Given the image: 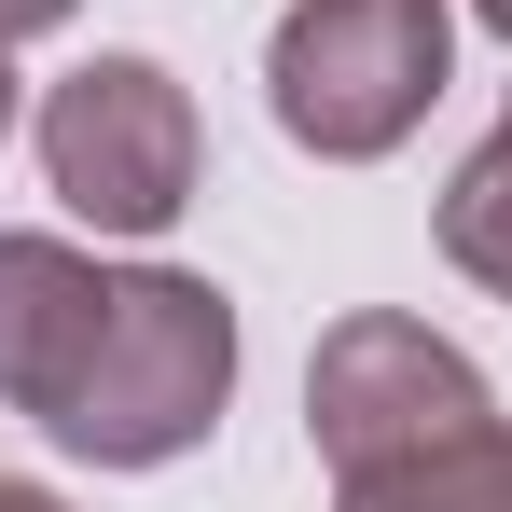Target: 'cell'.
Masks as SVG:
<instances>
[{"instance_id": "obj_1", "label": "cell", "mask_w": 512, "mask_h": 512, "mask_svg": "<svg viewBox=\"0 0 512 512\" xmlns=\"http://www.w3.org/2000/svg\"><path fill=\"white\" fill-rule=\"evenodd\" d=\"M222 402H236V305L180 263H125L84 374L56 402V443L97 471H167L222 429Z\"/></svg>"}, {"instance_id": "obj_2", "label": "cell", "mask_w": 512, "mask_h": 512, "mask_svg": "<svg viewBox=\"0 0 512 512\" xmlns=\"http://www.w3.org/2000/svg\"><path fill=\"white\" fill-rule=\"evenodd\" d=\"M457 70V14L443 0H291L263 42V97L319 167H374L429 125V97Z\"/></svg>"}, {"instance_id": "obj_3", "label": "cell", "mask_w": 512, "mask_h": 512, "mask_svg": "<svg viewBox=\"0 0 512 512\" xmlns=\"http://www.w3.org/2000/svg\"><path fill=\"white\" fill-rule=\"evenodd\" d=\"M305 429H319V457H333V485H346V471H388V457H429V443L499 429V388L429 333V319L360 305V319H333L319 360H305Z\"/></svg>"}, {"instance_id": "obj_4", "label": "cell", "mask_w": 512, "mask_h": 512, "mask_svg": "<svg viewBox=\"0 0 512 512\" xmlns=\"http://www.w3.org/2000/svg\"><path fill=\"white\" fill-rule=\"evenodd\" d=\"M42 180L97 236H167L194 208V97L153 56H84L42 97Z\"/></svg>"}, {"instance_id": "obj_5", "label": "cell", "mask_w": 512, "mask_h": 512, "mask_svg": "<svg viewBox=\"0 0 512 512\" xmlns=\"http://www.w3.org/2000/svg\"><path fill=\"white\" fill-rule=\"evenodd\" d=\"M97 319H111V263L56 250V236H0V402H14V416L56 429Z\"/></svg>"}, {"instance_id": "obj_6", "label": "cell", "mask_w": 512, "mask_h": 512, "mask_svg": "<svg viewBox=\"0 0 512 512\" xmlns=\"http://www.w3.org/2000/svg\"><path fill=\"white\" fill-rule=\"evenodd\" d=\"M333 512H512V429L429 443V457H388V471H346Z\"/></svg>"}, {"instance_id": "obj_7", "label": "cell", "mask_w": 512, "mask_h": 512, "mask_svg": "<svg viewBox=\"0 0 512 512\" xmlns=\"http://www.w3.org/2000/svg\"><path fill=\"white\" fill-rule=\"evenodd\" d=\"M443 263H457V277H485V291L512 305V111H499V139L443 180Z\"/></svg>"}, {"instance_id": "obj_8", "label": "cell", "mask_w": 512, "mask_h": 512, "mask_svg": "<svg viewBox=\"0 0 512 512\" xmlns=\"http://www.w3.org/2000/svg\"><path fill=\"white\" fill-rule=\"evenodd\" d=\"M84 0H0V42H28V28H70Z\"/></svg>"}, {"instance_id": "obj_9", "label": "cell", "mask_w": 512, "mask_h": 512, "mask_svg": "<svg viewBox=\"0 0 512 512\" xmlns=\"http://www.w3.org/2000/svg\"><path fill=\"white\" fill-rule=\"evenodd\" d=\"M0 512H70V499H42V485H14V471H0Z\"/></svg>"}, {"instance_id": "obj_10", "label": "cell", "mask_w": 512, "mask_h": 512, "mask_svg": "<svg viewBox=\"0 0 512 512\" xmlns=\"http://www.w3.org/2000/svg\"><path fill=\"white\" fill-rule=\"evenodd\" d=\"M0 125H14V42H0Z\"/></svg>"}, {"instance_id": "obj_11", "label": "cell", "mask_w": 512, "mask_h": 512, "mask_svg": "<svg viewBox=\"0 0 512 512\" xmlns=\"http://www.w3.org/2000/svg\"><path fill=\"white\" fill-rule=\"evenodd\" d=\"M471 14H485V28H499V42H512V0H471Z\"/></svg>"}]
</instances>
